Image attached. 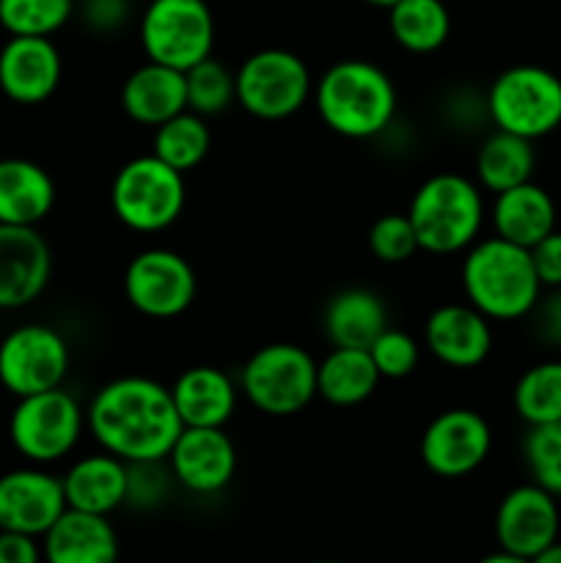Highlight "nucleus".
Segmentation results:
<instances>
[{"mask_svg": "<svg viewBox=\"0 0 561 563\" xmlns=\"http://www.w3.org/2000/svg\"><path fill=\"white\" fill-rule=\"evenodd\" d=\"M86 429L108 454L124 462H152L168 460L185 423L163 383L119 377L97 390L86 410Z\"/></svg>", "mask_w": 561, "mask_h": 563, "instance_id": "f257e3e1", "label": "nucleus"}, {"mask_svg": "<svg viewBox=\"0 0 561 563\" xmlns=\"http://www.w3.org/2000/svg\"><path fill=\"white\" fill-rule=\"evenodd\" d=\"M311 97L322 124L352 141L380 135L396 115L394 80L377 64L363 58H346L330 66L314 82Z\"/></svg>", "mask_w": 561, "mask_h": 563, "instance_id": "f03ea898", "label": "nucleus"}, {"mask_svg": "<svg viewBox=\"0 0 561 563\" xmlns=\"http://www.w3.org/2000/svg\"><path fill=\"white\" fill-rule=\"evenodd\" d=\"M462 289L468 302L490 322L526 319L542 295L531 251L501 236L468 247L462 262Z\"/></svg>", "mask_w": 561, "mask_h": 563, "instance_id": "7ed1b4c3", "label": "nucleus"}, {"mask_svg": "<svg viewBox=\"0 0 561 563\" xmlns=\"http://www.w3.org/2000/svg\"><path fill=\"white\" fill-rule=\"evenodd\" d=\"M421 251L435 256L468 251L484 225V198L479 185L460 174L429 176L407 209Z\"/></svg>", "mask_w": 561, "mask_h": 563, "instance_id": "20e7f679", "label": "nucleus"}, {"mask_svg": "<svg viewBox=\"0 0 561 563\" xmlns=\"http://www.w3.org/2000/svg\"><path fill=\"white\" fill-rule=\"evenodd\" d=\"M185 174L154 154L130 159L110 185L113 214L138 234H157L174 225L185 209Z\"/></svg>", "mask_w": 561, "mask_h": 563, "instance_id": "39448f33", "label": "nucleus"}, {"mask_svg": "<svg viewBox=\"0 0 561 563\" xmlns=\"http://www.w3.org/2000/svg\"><path fill=\"white\" fill-rule=\"evenodd\" d=\"M484 104L495 130L539 141L561 126V77L544 66H509L493 80Z\"/></svg>", "mask_w": 561, "mask_h": 563, "instance_id": "423d86ee", "label": "nucleus"}, {"mask_svg": "<svg viewBox=\"0 0 561 563\" xmlns=\"http://www.w3.org/2000/svg\"><path fill=\"white\" fill-rule=\"evenodd\" d=\"M240 388L264 416H297L317 396V361L297 344H267L248 357Z\"/></svg>", "mask_w": 561, "mask_h": 563, "instance_id": "0eeeda50", "label": "nucleus"}, {"mask_svg": "<svg viewBox=\"0 0 561 563\" xmlns=\"http://www.w3.org/2000/svg\"><path fill=\"white\" fill-rule=\"evenodd\" d=\"M86 412L64 388L20 396L9 418V438L16 454L33 465L64 460L80 443Z\"/></svg>", "mask_w": 561, "mask_h": 563, "instance_id": "6e6552de", "label": "nucleus"}, {"mask_svg": "<svg viewBox=\"0 0 561 563\" xmlns=\"http://www.w3.org/2000/svg\"><path fill=\"white\" fill-rule=\"evenodd\" d=\"M237 102L262 121H280L295 115L314 93L311 71L300 55L280 47L248 55L234 75Z\"/></svg>", "mask_w": 561, "mask_h": 563, "instance_id": "1a4fd4ad", "label": "nucleus"}, {"mask_svg": "<svg viewBox=\"0 0 561 563\" xmlns=\"http://www.w3.org/2000/svg\"><path fill=\"white\" fill-rule=\"evenodd\" d=\"M141 44L148 60L187 71L215 49V16L207 0H152L141 14Z\"/></svg>", "mask_w": 561, "mask_h": 563, "instance_id": "9d476101", "label": "nucleus"}, {"mask_svg": "<svg viewBox=\"0 0 561 563\" xmlns=\"http://www.w3.org/2000/svg\"><path fill=\"white\" fill-rule=\"evenodd\" d=\"M196 289L193 264L168 247H148L127 264L124 295L148 319L182 317L196 300Z\"/></svg>", "mask_w": 561, "mask_h": 563, "instance_id": "9b49d317", "label": "nucleus"}, {"mask_svg": "<svg viewBox=\"0 0 561 563\" xmlns=\"http://www.w3.org/2000/svg\"><path fill=\"white\" fill-rule=\"evenodd\" d=\"M69 374V344L47 324H22L0 341V385L9 394H42L61 388Z\"/></svg>", "mask_w": 561, "mask_h": 563, "instance_id": "f8f14e48", "label": "nucleus"}, {"mask_svg": "<svg viewBox=\"0 0 561 563\" xmlns=\"http://www.w3.org/2000/svg\"><path fill=\"white\" fill-rule=\"evenodd\" d=\"M493 449V432L484 416L468 407H451L435 416L421 434V462L440 478H462L484 465Z\"/></svg>", "mask_w": 561, "mask_h": 563, "instance_id": "ddd939ff", "label": "nucleus"}, {"mask_svg": "<svg viewBox=\"0 0 561 563\" xmlns=\"http://www.w3.org/2000/svg\"><path fill=\"white\" fill-rule=\"evenodd\" d=\"M561 515L556 495L539 484H520L501 498L495 511V542L517 561H534L559 539Z\"/></svg>", "mask_w": 561, "mask_h": 563, "instance_id": "4468645a", "label": "nucleus"}, {"mask_svg": "<svg viewBox=\"0 0 561 563\" xmlns=\"http://www.w3.org/2000/svg\"><path fill=\"white\" fill-rule=\"evenodd\" d=\"M53 275V253L36 225L0 223V308L36 302Z\"/></svg>", "mask_w": 561, "mask_h": 563, "instance_id": "2eb2a0df", "label": "nucleus"}, {"mask_svg": "<svg viewBox=\"0 0 561 563\" xmlns=\"http://www.w3.org/2000/svg\"><path fill=\"white\" fill-rule=\"evenodd\" d=\"M170 473L187 493L215 495L237 473V449L223 427H185L170 445Z\"/></svg>", "mask_w": 561, "mask_h": 563, "instance_id": "dca6fc26", "label": "nucleus"}, {"mask_svg": "<svg viewBox=\"0 0 561 563\" xmlns=\"http://www.w3.org/2000/svg\"><path fill=\"white\" fill-rule=\"evenodd\" d=\"M64 482L42 467H20L0 476V531H20L42 539L64 515Z\"/></svg>", "mask_w": 561, "mask_h": 563, "instance_id": "f3484780", "label": "nucleus"}, {"mask_svg": "<svg viewBox=\"0 0 561 563\" xmlns=\"http://www.w3.org/2000/svg\"><path fill=\"white\" fill-rule=\"evenodd\" d=\"M64 60L50 36H11L0 47V91L16 104H42L58 91Z\"/></svg>", "mask_w": 561, "mask_h": 563, "instance_id": "a211bd4d", "label": "nucleus"}, {"mask_svg": "<svg viewBox=\"0 0 561 563\" xmlns=\"http://www.w3.org/2000/svg\"><path fill=\"white\" fill-rule=\"evenodd\" d=\"M424 344L435 361L449 368H476L487 361L493 350V328L482 311L465 306H440L429 313L424 324Z\"/></svg>", "mask_w": 561, "mask_h": 563, "instance_id": "6ab92c4d", "label": "nucleus"}, {"mask_svg": "<svg viewBox=\"0 0 561 563\" xmlns=\"http://www.w3.org/2000/svg\"><path fill=\"white\" fill-rule=\"evenodd\" d=\"M42 555L50 563H113L119 559V537L108 515L69 509L44 531Z\"/></svg>", "mask_w": 561, "mask_h": 563, "instance_id": "aec40b11", "label": "nucleus"}, {"mask_svg": "<svg viewBox=\"0 0 561 563\" xmlns=\"http://www.w3.org/2000/svg\"><path fill=\"white\" fill-rule=\"evenodd\" d=\"M121 108L135 124L143 126H160L174 119L176 113L187 110L185 71L157 60L138 66L121 86Z\"/></svg>", "mask_w": 561, "mask_h": 563, "instance_id": "412c9836", "label": "nucleus"}, {"mask_svg": "<svg viewBox=\"0 0 561 563\" xmlns=\"http://www.w3.org/2000/svg\"><path fill=\"white\" fill-rule=\"evenodd\" d=\"M185 427H226L237 410V385L215 366H193L170 385Z\"/></svg>", "mask_w": 561, "mask_h": 563, "instance_id": "4be33fe9", "label": "nucleus"}, {"mask_svg": "<svg viewBox=\"0 0 561 563\" xmlns=\"http://www.w3.org/2000/svg\"><path fill=\"white\" fill-rule=\"evenodd\" d=\"M61 482L69 509L110 515L127 504V462L108 451L77 460Z\"/></svg>", "mask_w": 561, "mask_h": 563, "instance_id": "5701e85b", "label": "nucleus"}, {"mask_svg": "<svg viewBox=\"0 0 561 563\" xmlns=\"http://www.w3.org/2000/svg\"><path fill=\"white\" fill-rule=\"evenodd\" d=\"M490 218H493L495 236L520 247H534L556 229V203L544 187L522 181L509 190L495 192Z\"/></svg>", "mask_w": 561, "mask_h": 563, "instance_id": "b1692460", "label": "nucleus"}, {"mask_svg": "<svg viewBox=\"0 0 561 563\" xmlns=\"http://www.w3.org/2000/svg\"><path fill=\"white\" fill-rule=\"evenodd\" d=\"M55 207V181L38 163L0 159V223L38 225Z\"/></svg>", "mask_w": 561, "mask_h": 563, "instance_id": "393cba45", "label": "nucleus"}, {"mask_svg": "<svg viewBox=\"0 0 561 563\" xmlns=\"http://www.w3.org/2000/svg\"><path fill=\"white\" fill-rule=\"evenodd\" d=\"M322 324L333 346L369 350V344L388 328V308L374 291L344 289L330 297Z\"/></svg>", "mask_w": 561, "mask_h": 563, "instance_id": "a878e982", "label": "nucleus"}, {"mask_svg": "<svg viewBox=\"0 0 561 563\" xmlns=\"http://www.w3.org/2000/svg\"><path fill=\"white\" fill-rule=\"evenodd\" d=\"M380 372L369 350L333 346L324 361L317 363V396L333 407L363 405L377 390Z\"/></svg>", "mask_w": 561, "mask_h": 563, "instance_id": "bb28decb", "label": "nucleus"}, {"mask_svg": "<svg viewBox=\"0 0 561 563\" xmlns=\"http://www.w3.org/2000/svg\"><path fill=\"white\" fill-rule=\"evenodd\" d=\"M534 168H537V152L528 137L495 130L479 146L476 179L484 190L504 192L522 181H531Z\"/></svg>", "mask_w": 561, "mask_h": 563, "instance_id": "cd10ccee", "label": "nucleus"}, {"mask_svg": "<svg viewBox=\"0 0 561 563\" xmlns=\"http://www.w3.org/2000/svg\"><path fill=\"white\" fill-rule=\"evenodd\" d=\"M388 27L402 49L435 53L451 33V14L443 0H396L388 9Z\"/></svg>", "mask_w": 561, "mask_h": 563, "instance_id": "c85d7f7f", "label": "nucleus"}, {"mask_svg": "<svg viewBox=\"0 0 561 563\" xmlns=\"http://www.w3.org/2000/svg\"><path fill=\"white\" fill-rule=\"evenodd\" d=\"M209 146H212V132H209L204 115L193 113V110H182L174 119L154 126L152 154L179 174L198 168L207 159Z\"/></svg>", "mask_w": 561, "mask_h": 563, "instance_id": "c756f323", "label": "nucleus"}, {"mask_svg": "<svg viewBox=\"0 0 561 563\" xmlns=\"http://www.w3.org/2000/svg\"><path fill=\"white\" fill-rule=\"evenodd\" d=\"M512 405L526 427L561 421V361H542L522 372Z\"/></svg>", "mask_w": 561, "mask_h": 563, "instance_id": "7c9ffc66", "label": "nucleus"}, {"mask_svg": "<svg viewBox=\"0 0 561 563\" xmlns=\"http://www.w3.org/2000/svg\"><path fill=\"white\" fill-rule=\"evenodd\" d=\"M72 11L75 0H0V27L9 36H53Z\"/></svg>", "mask_w": 561, "mask_h": 563, "instance_id": "2f4dec72", "label": "nucleus"}, {"mask_svg": "<svg viewBox=\"0 0 561 563\" xmlns=\"http://www.w3.org/2000/svg\"><path fill=\"white\" fill-rule=\"evenodd\" d=\"M185 88L187 110L198 115L223 113L226 108H231V102H237L234 75L212 55L185 71Z\"/></svg>", "mask_w": 561, "mask_h": 563, "instance_id": "473e14b6", "label": "nucleus"}, {"mask_svg": "<svg viewBox=\"0 0 561 563\" xmlns=\"http://www.w3.org/2000/svg\"><path fill=\"white\" fill-rule=\"evenodd\" d=\"M522 460L531 473V482L561 498V421L528 427L522 440Z\"/></svg>", "mask_w": 561, "mask_h": 563, "instance_id": "72a5a7b5", "label": "nucleus"}, {"mask_svg": "<svg viewBox=\"0 0 561 563\" xmlns=\"http://www.w3.org/2000/svg\"><path fill=\"white\" fill-rule=\"evenodd\" d=\"M179 487L168 460L127 462V504L135 509H157Z\"/></svg>", "mask_w": 561, "mask_h": 563, "instance_id": "f704fd0d", "label": "nucleus"}, {"mask_svg": "<svg viewBox=\"0 0 561 563\" xmlns=\"http://www.w3.org/2000/svg\"><path fill=\"white\" fill-rule=\"evenodd\" d=\"M369 251L374 253V258L385 264L410 262L421 251L410 218L391 212L374 220V225L369 229Z\"/></svg>", "mask_w": 561, "mask_h": 563, "instance_id": "c9c22d12", "label": "nucleus"}, {"mask_svg": "<svg viewBox=\"0 0 561 563\" xmlns=\"http://www.w3.org/2000/svg\"><path fill=\"white\" fill-rule=\"evenodd\" d=\"M369 355H372L374 366H377L383 379H405L416 372L418 366V341L410 333L396 328H385L377 339L369 344Z\"/></svg>", "mask_w": 561, "mask_h": 563, "instance_id": "e433bc0d", "label": "nucleus"}, {"mask_svg": "<svg viewBox=\"0 0 561 563\" xmlns=\"http://www.w3.org/2000/svg\"><path fill=\"white\" fill-rule=\"evenodd\" d=\"M130 0H82V20L99 36L121 31L130 20Z\"/></svg>", "mask_w": 561, "mask_h": 563, "instance_id": "4c0bfd02", "label": "nucleus"}, {"mask_svg": "<svg viewBox=\"0 0 561 563\" xmlns=\"http://www.w3.org/2000/svg\"><path fill=\"white\" fill-rule=\"evenodd\" d=\"M531 251L534 269L539 275V284L542 289H559L561 286V231L553 229L548 236L537 242Z\"/></svg>", "mask_w": 561, "mask_h": 563, "instance_id": "58836bf2", "label": "nucleus"}, {"mask_svg": "<svg viewBox=\"0 0 561 563\" xmlns=\"http://www.w3.org/2000/svg\"><path fill=\"white\" fill-rule=\"evenodd\" d=\"M528 317H534V333L544 344L561 346V286L559 289H542L537 306Z\"/></svg>", "mask_w": 561, "mask_h": 563, "instance_id": "ea45409f", "label": "nucleus"}, {"mask_svg": "<svg viewBox=\"0 0 561 563\" xmlns=\"http://www.w3.org/2000/svg\"><path fill=\"white\" fill-rule=\"evenodd\" d=\"M42 559L38 539L20 531H0V563H36Z\"/></svg>", "mask_w": 561, "mask_h": 563, "instance_id": "a19ab883", "label": "nucleus"}, {"mask_svg": "<svg viewBox=\"0 0 561 563\" xmlns=\"http://www.w3.org/2000/svg\"><path fill=\"white\" fill-rule=\"evenodd\" d=\"M534 561H537V563H561V539L550 542L548 548H544L542 553H539Z\"/></svg>", "mask_w": 561, "mask_h": 563, "instance_id": "79ce46f5", "label": "nucleus"}, {"mask_svg": "<svg viewBox=\"0 0 561 563\" xmlns=\"http://www.w3.org/2000/svg\"><path fill=\"white\" fill-rule=\"evenodd\" d=\"M363 3H369V5H380V9H391V5H394L396 0H363Z\"/></svg>", "mask_w": 561, "mask_h": 563, "instance_id": "37998d69", "label": "nucleus"}]
</instances>
